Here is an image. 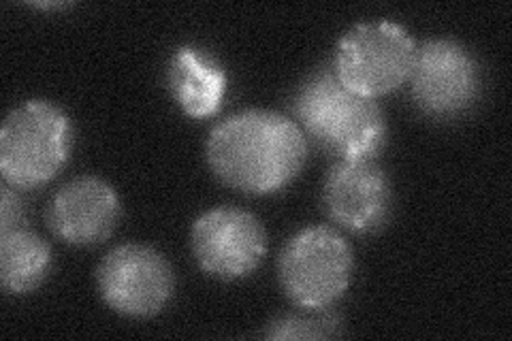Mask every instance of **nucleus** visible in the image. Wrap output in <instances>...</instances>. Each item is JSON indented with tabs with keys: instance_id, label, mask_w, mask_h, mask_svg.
<instances>
[{
	"instance_id": "obj_1",
	"label": "nucleus",
	"mask_w": 512,
	"mask_h": 341,
	"mask_svg": "<svg viewBox=\"0 0 512 341\" xmlns=\"http://www.w3.org/2000/svg\"><path fill=\"white\" fill-rule=\"evenodd\" d=\"M308 158L301 128L269 109L239 111L216 124L207 162L220 182L244 194H274L291 184Z\"/></svg>"
},
{
	"instance_id": "obj_2",
	"label": "nucleus",
	"mask_w": 512,
	"mask_h": 341,
	"mask_svg": "<svg viewBox=\"0 0 512 341\" xmlns=\"http://www.w3.org/2000/svg\"><path fill=\"white\" fill-rule=\"evenodd\" d=\"M293 111L318 148L338 160H374L387 141V120L376 99L350 92L333 69L303 81Z\"/></svg>"
},
{
	"instance_id": "obj_3",
	"label": "nucleus",
	"mask_w": 512,
	"mask_h": 341,
	"mask_svg": "<svg viewBox=\"0 0 512 341\" xmlns=\"http://www.w3.org/2000/svg\"><path fill=\"white\" fill-rule=\"evenodd\" d=\"M73 126L50 101H26L9 111L0 131V171L15 188H39L67 165Z\"/></svg>"
},
{
	"instance_id": "obj_4",
	"label": "nucleus",
	"mask_w": 512,
	"mask_h": 341,
	"mask_svg": "<svg viewBox=\"0 0 512 341\" xmlns=\"http://www.w3.org/2000/svg\"><path fill=\"white\" fill-rule=\"evenodd\" d=\"M416 45L399 24L365 22L352 26L333 60V73L355 94L378 99L402 88L414 67Z\"/></svg>"
},
{
	"instance_id": "obj_5",
	"label": "nucleus",
	"mask_w": 512,
	"mask_h": 341,
	"mask_svg": "<svg viewBox=\"0 0 512 341\" xmlns=\"http://www.w3.org/2000/svg\"><path fill=\"white\" fill-rule=\"evenodd\" d=\"M355 256L348 241L329 226H310L280 254V284L297 307H329L350 286Z\"/></svg>"
},
{
	"instance_id": "obj_6",
	"label": "nucleus",
	"mask_w": 512,
	"mask_h": 341,
	"mask_svg": "<svg viewBox=\"0 0 512 341\" xmlns=\"http://www.w3.org/2000/svg\"><path fill=\"white\" fill-rule=\"evenodd\" d=\"M410 79L416 107L438 120L463 116L483 90V71L476 56L451 39H434L416 47Z\"/></svg>"
},
{
	"instance_id": "obj_7",
	"label": "nucleus",
	"mask_w": 512,
	"mask_h": 341,
	"mask_svg": "<svg viewBox=\"0 0 512 341\" xmlns=\"http://www.w3.org/2000/svg\"><path fill=\"white\" fill-rule=\"evenodd\" d=\"M173 271L165 256L141 243H124L101 261L96 286L111 310L128 318L156 316L173 295Z\"/></svg>"
},
{
	"instance_id": "obj_8",
	"label": "nucleus",
	"mask_w": 512,
	"mask_h": 341,
	"mask_svg": "<svg viewBox=\"0 0 512 341\" xmlns=\"http://www.w3.org/2000/svg\"><path fill=\"white\" fill-rule=\"evenodd\" d=\"M190 246L199 267L218 280H242L263 263L267 233L246 209L216 207L192 224Z\"/></svg>"
},
{
	"instance_id": "obj_9",
	"label": "nucleus",
	"mask_w": 512,
	"mask_h": 341,
	"mask_svg": "<svg viewBox=\"0 0 512 341\" xmlns=\"http://www.w3.org/2000/svg\"><path fill=\"white\" fill-rule=\"evenodd\" d=\"M323 209L350 233H374L391 216L393 186L376 160H338L323 182Z\"/></svg>"
},
{
	"instance_id": "obj_10",
	"label": "nucleus",
	"mask_w": 512,
	"mask_h": 341,
	"mask_svg": "<svg viewBox=\"0 0 512 341\" xmlns=\"http://www.w3.org/2000/svg\"><path fill=\"white\" fill-rule=\"evenodd\" d=\"M120 199L101 177H75L64 184L47 211L52 233L71 246H96L114 233L120 220Z\"/></svg>"
},
{
	"instance_id": "obj_11",
	"label": "nucleus",
	"mask_w": 512,
	"mask_h": 341,
	"mask_svg": "<svg viewBox=\"0 0 512 341\" xmlns=\"http://www.w3.org/2000/svg\"><path fill=\"white\" fill-rule=\"evenodd\" d=\"M167 84L175 103L190 118H210L227 94V71L199 47H180L167 64Z\"/></svg>"
},
{
	"instance_id": "obj_12",
	"label": "nucleus",
	"mask_w": 512,
	"mask_h": 341,
	"mask_svg": "<svg viewBox=\"0 0 512 341\" xmlns=\"http://www.w3.org/2000/svg\"><path fill=\"white\" fill-rule=\"evenodd\" d=\"M52 267V250L45 239L26 229L0 233V284L9 295H26L39 288Z\"/></svg>"
},
{
	"instance_id": "obj_13",
	"label": "nucleus",
	"mask_w": 512,
	"mask_h": 341,
	"mask_svg": "<svg viewBox=\"0 0 512 341\" xmlns=\"http://www.w3.org/2000/svg\"><path fill=\"white\" fill-rule=\"evenodd\" d=\"M342 335V316L329 307H301L269 324L267 339H331Z\"/></svg>"
},
{
	"instance_id": "obj_14",
	"label": "nucleus",
	"mask_w": 512,
	"mask_h": 341,
	"mask_svg": "<svg viewBox=\"0 0 512 341\" xmlns=\"http://www.w3.org/2000/svg\"><path fill=\"white\" fill-rule=\"evenodd\" d=\"M11 188L13 186L7 182L3 188H0V233L20 229V222L24 220L22 201Z\"/></svg>"
}]
</instances>
